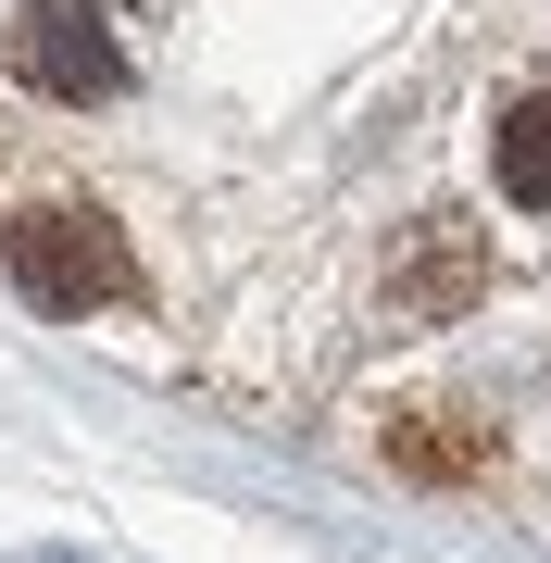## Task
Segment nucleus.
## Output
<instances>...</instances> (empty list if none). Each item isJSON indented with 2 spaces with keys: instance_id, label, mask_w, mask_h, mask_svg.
<instances>
[{
  "instance_id": "3",
  "label": "nucleus",
  "mask_w": 551,
  "mask_h": 563,
  "mask_svg": "<svg viewBox=\"0 0 551 563\" xmlns=\"http://www.w3.org/2000/svg\"><path fill=\"white\" fill-rule=\"evenodd\" d=\"M502 201H527V213H551V88H527V101L502 113Z\"/></svg>"
},
{
  "instance_id": "1",
  "label": "nucleus",
  "mask_w": 551,
  "mask_h": 563,
  "mask_svg": "<svg viewBox=\"0 0 551 563\" xmlns=\"http://www.w3.org/2000/svg\"><path fill=\"white\" fill-rule=\"evenodd\" d=\"M0 263H13V288L38 313H113V301H139V263H125V225L101 201H25L13 213V239H0Z\"/></svg>"
},
{
  "instance_id": "2",
  "label": "nucleus",
  "mask_w": 551,
  "mask_h": 563,
  "mask_svg": "<svg viewBox=\"0 0 551 563\" xmlns=\"http://www.w3.org/2000/svg\"><path fill=\"white\" fill-rule=\"evenodd\" d=\"M13 76L38 88V101H125L113 0H25L13 13Z\"/></svg>"
}]
</instances>
